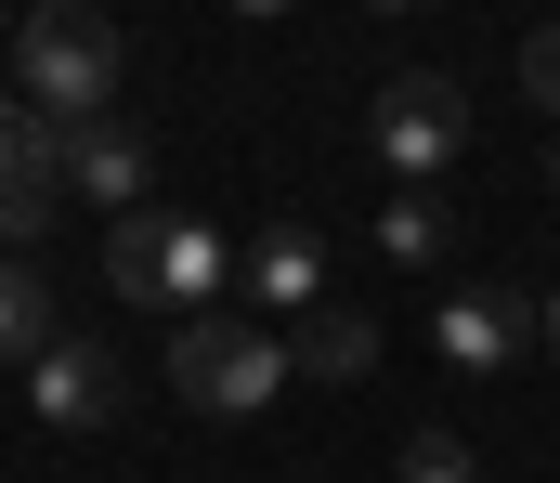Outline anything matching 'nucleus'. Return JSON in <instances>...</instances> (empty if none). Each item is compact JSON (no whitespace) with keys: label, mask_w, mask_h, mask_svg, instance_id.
Instances as JSON below:
<instances>
[{"label":"nucleus","mask_w":560,"mask_h":483,"mask_svg":"<svg viewBox=\"0 0 560 483\" xmlns=\"http://www.w3.org/2000/svg\"><path fill=\"white\" fill-rule=\"evenodd\" d=\"M235 235L222 222H196V209H131V222H105V288L143 301V314H235Z\"/></svg>","instance_id":"1"},{"label":"nucleus","mask_w":560,"mask_h":483,"mask_svg":"<svg viewBox=\"0 0 560 483\" xmlns=\"http://www.w3.org/2000/svg\"><path fill=\"white\" fill-rule=\"evenodd\" d=\"M13 92L52 118V131H105L118 92H131V39L92 13V0H39L13 26Z\"/></svg>","instance_id":"2"},{"label":"nucleus","mask_w":560,"mask_h":483,"mask_svg":"<svg viewBox=\"0 0 560 483\" xmlns=\"http://www.w3.org/2000/svg\"><path fill=\"white\" fill-rule=\"evenodd\" d=\"M287 379V326L261 314H196V326H170V392L196 405V418H261Z\"/></svg>","instance_id":"3"},{"label":"nucleus","mask_w":560,"mask_h":483,"mask_svg":"<svg viewBox=\"0 0 560 483\" xmlns=\"http://www.w3.org/2000/svg\"><path fill=\"white\" fill-rule=\"evenodd\" d=\"M365 145H378V170H392L405 196H430V170H456V145H469V105H456V79H430V66H405V79L378 92Z\"/></svg>","instance_id":"4"},{"label":"nucleus","mask_w":560,"mask_h":483,"mask_svg":"<svg viewBox=\"0 0 560 483\" xmlns=\"http://www.w3.org/2000/svg\"><path fill=\"white\" fill-rule=\"evenodd\" d=\"M52 209H66V131L26 92H0V262H26V235H52Z\"/></svg>","instance_id":"5"},{"label":"nucleus","mask_w":560,"mask_h":483,"mask_svg":"<svg viewBox=\"0 0 560 483\" xmlns=\"http://www.w3.org/2000/svg\"><path fill=\"white\" fill-rule=\"evenodd\" d=\"M26 405H39V432H105V418H131V366H118V340L66 326V340L26 366Z\"/></svg>","instance_id":"6"},{"label":"nucleus","mask_w":560,"mask_h":483,"mask_svg":"<svg viewBox=\"0 0 560 483\" xmlns=\"http://www.w3.org/2000/svg\"><path fill=\"white\" fill-rule=\"evenodd\" d=\"M535 340H548V314H535L522 288H495V275H482V288H456V301L430 314V353H443V366H469V379H495V366H522Z\"/></svg>","instance_id":"7"},{"label":"nucleus","mask_w":560,"mask_h":483,"mask_svg":"<svg viewBox=\"0 0 560 483\" xmlns=\"http://www.w3.org/2000/svg\"><path fill=\"white\" fill-rule=\"evenodd\" d=\"M235 288H248V314H261V326L326 314V235H313V222H261L248 262H235Z\"/></svg>","instance_id":"8"},{"label":"nucleus","mask_w":560,"mask_h":483,"mask_svg":"<svg viewBox=\"0 0 560 483\" xmlns=\"http://www.w3.org/2000/svg\"><path fill=\"white\" fill-rule=\"evenodd\" d=\"M143 183H156V158H143V131H131V118H105V131H66V196H79V209H118V222H131V209H143Z\"/></svg>","instance_id":"9"},{"label":"nucleus","mask_w":560,"mask_h":483,"mask_svg":"<svg viewBox=\"0 0 560 483\" xmlns=\"http://www.w3.org/2000/svg\"><path fill=\"white\" fill-rule=\"evenodd\" d=\"M287 366H300V379H326V392H352V379L378 366V314H352V301L300 314V326H287Z\"/></svg>","instance_id":"10"},{"label":"nucleus","mask_w":560,"mask_h":483,"mask_svg":"<svg viewBox=\"0 0 560 483\" xmlns=\"http://www.w3.org/2000/svg\"><path fill=\"white\" fill-rule=\"evenodd\" d=\"M66 326H52V288H39V262H0V366H39Z\"/></svg>","instance_id":"11"},{"label":"nucleus","mask_w":560,"mask_h":483,"mask_svg":"<svg viewBox=\"0 0 560 483\" xmlns=\"http://www.w3.org/2000/svg\"><path fill=\"white\" fill-rule=\"evenodd\" d=\"M392 483H482V458H469V445H456L443 418H418V432L392 445Z\"/></svg>","instance_id":"12"},{"label":"nucleus","mask_w":560,"mask_h":483,"mask_svg":"<svg viewBox=\"0 0 560 483\" xmlns=\"http://www.w3.org/2000/svg\"><path fill=\"white\" fill-rule=\"evenodd\" d=\"M378 249H392V262H443V209H430V196H392V209H378Z\"/></svg>","instance_id":"13"},{"label":"nucleus","mask_w":560,"mask_h":483,"mask_svg":"<svg viewBox=\"0 0 560 483\" xmlns=\"http://www.w3.org/2000/svg\"><path fill=\"white\" fill-rule=\"evenodd\" d=\"M522 92L548 105V131H560V26H535V39H522Z\"/></svg>","instance_id":"14"},{"label":"nucleus","mask_w":560,"mask_h":483,"mask_svg":"<svg viewBox=\"0 0 560 483\" xmlns=\"http://www.w3.org/2000/svg\"><path fill=\"white\" fill-rule=\"evenodd\" d=\"M535 314H548V353H560V301H535Z\"/></svg>","instance_id":"15"},{"label":"nucleus","mask_w":560,"mask_h":483,"mask_svg":"<svg viewBox=\"0 0 560 483\" xmlns=\"http://www.w3.org/2000/svg\"><path fill=\"white\" fill-rule=\"evenodd\" d=\"M548 183H560V131H548Z\"/></svg>","instance_id":"16"},{"label":"nucleus","mask_w":560,"mask_h":483,"mask_svg":"<svg viewBox=\"0 0 560 483\" xmlns=\"http://www.w3.org/2000/svg\"><path fill=\"white\" fill-rule=\"evenodd\" d=\"M0 39H13V26H0Z\"/></svg>","instance_id":"17"}]
</instances>
